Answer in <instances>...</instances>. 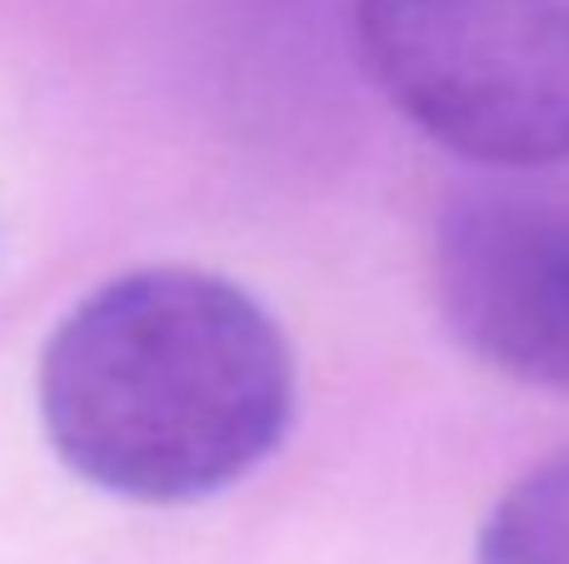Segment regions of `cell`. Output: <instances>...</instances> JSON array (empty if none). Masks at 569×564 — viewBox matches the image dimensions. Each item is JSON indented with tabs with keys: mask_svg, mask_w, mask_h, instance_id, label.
Listing matches in <instances>:
<instances>
[{
	"mask_svg": "<svg viewBox=\"0 0 569 564\" xmlns=\"http://www.w3.org/2000/svg\"><path fill=\"white\" fill-rule=\"evenodd\" d=\"M475 564H569V450L505 490L480 530Z\"/></svg>",
	"mask_w": 569,
	"mask_h": 564,
	"instance_id": "cell-4",
	"label": "cell"
},
{
	"mask_svg": "<svg viewBox=\"0 0 569 564\" xmlns=\"http://www.w3.org/2000/svg\"><path fill=\"white\" fill-rule=\"evenodd\" d=\"M435 295L490 370L569 395V210L475 195L440 220Z\"/></svg>",
	"mask_w": 569,
	"mask_h": 564,
	"instance_id": "cell-3",
	"label": "cell"
},
{
	"mask_svg": "<svg viewBox=\"0 0 569 564\" xmlns=\"http://www.w3.org/2000/svg\"><path fill=\"white\" fill-rule=\"evenodd\" d=\"M355 40L435 145L500 170L569 160V0H355Z\"/></svg>",
	"mask_w": 569,
	"mask_h": 564,
	"instance_id": "cell-2",
	"label": "cell"
},
{
	"mask_svg": "<svg viewBox=\"0 0 569 564\" xmlns=\"http://www.w3.org/2000/svg\"><path fill=\"white\" fill-rule=\"evenodd\" d=\"M295 415V355L226 275L156 265L100 285L40 355V420L86 485L190 505L246 480Z\"/></svg>",
	"mask_w": 569,
	"mask_h": 564,
	"instance_id": "cell-1",
	"label": "cell"
}]
</instances>
